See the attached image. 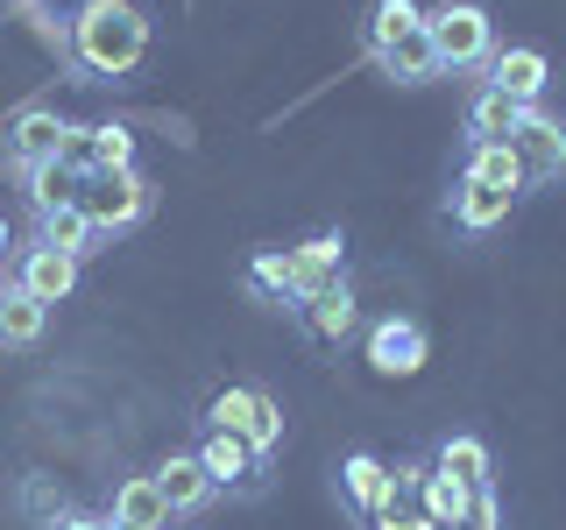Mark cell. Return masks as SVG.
<instances>
[{
    "label": "cell",
    "mask_w": 566,
    "mask_h": 530,
    "mask_svg": "<svg viewBox=\"0 0 566 530\" xmlns=\"http://www.w3.org/2000/svg\"><path fill=\"white\" fill-rule=\"evenodd\" d=\"M149 57V14L135 0H85L71 14V64L93 78H128Z\"/></svg>",
    "instance_id": "6da1fadb"
},
{
    "label": "cell",
    "mask_w": 566,
    "mask_h": 530,
    "mask_svg": "<svg viewBox=\"0 0 566 530\" xmlns=\"http://www.w3.org/2000/svg\"><path fill=\"white\" fill-rule=\"evenodd\" d=\"M149 205H156V184L142 170H93L78 184V212H85V226H93L99 241L142 226V220H149Z\"/></svg>",
    "instance_id": "7a4b0ae2"
},
{
    "label": "cell",
    "mask_w": 566,
    "mask_h": 530,
    "mask_svg": "<svg viewBox=\"0 0 566 530\" xmlns=\"http://www.w3.org/2000/svg\"><path fill=\"white\" fill-rule=\"evenodd\" d=\"M424 35L439 43V64L447 71H489V57H495V22L474 0H439V8H424Z\"/></svg>",
    "instance_id": "3957f363"
},
{
    "label": "cell",
    "mask_w": 566,
    "mask_h": 530,
    "mask_svg": "<svg viewBox=\"0 0 566 530\" xmlns=\"http://www.w3.org/2000/svg\"><path fill=\"white\" fill-rule=\"evenodd\" d=\"M424 353H432V340H424V326L418 318H403V311H389V318H376L368 326V368L376 375H418L424 368Z\"/></svg>",
    "instance_id": "277c9868"
},
{
    "label": "cell",
    "mask_w": 566,
    "mask_h": 530,
    "mask_svg": "<svg viewBox=\"0 0 566 530\" xmlns=\"http://www.w3.org/2000/svg\"><path fill=\"white\" fill-rule=\"evenodd\" d=\"M510 149H517V163H524V184H559L566 177V128L545 106L524 114V128L510 135Z\"/></svg>",
    "instance_id": "5b68a950"
},
{
    "label": "cell",
    "mask_w": 566,
    "mask_h": 530,
    "mask_svg": "<svg viewBox=\"0 0 566 530\" xmlns=\"http://www.w3.org/2000/svg\"><path fill=\"white\" fill-rule=\"evenodd\" d=\"M424 474H432V459H403V467H389V502L368 509V530H439L432 509H424Z\"/></svg>",
    "instance_id": "8992f818"
},
{
    "label": "cell",
    "mask_w": 566,
    "mask_h": 530,
    "mask_svg": "<svg viewBox=\"0 0 566 530\" xmlns=\"http://www.w3.org/2000/svg\"><path fill=\"white\" fill-rule=\"evenodd\" d=\"M191 453H199V467L212 474V488H262V467H270V459L248 446L241 432H212V424L199 432V446H191Z\"/></svg>",
    "instance_id": "52a82bcc"
},
{
    "label": "cell",
    "mask_w": 566,
    "mask_h": 530,
    "mask_svg": "<svg viewBox=\"0 0 566 530\" xmlns=\"http://www.w3.org/2000/svg\"><path fill=\"white\" fill-rule=\"evenodd\" d=\"M64 135H71V120L57 114V106H22V114H14V128H8V163L14 170L57 163V156H64Z\"/></svg>",
    "instance_id": "ba28073f"
},
{
    "label": "cell",
    "mask_w": 566,
    "mask_h": 530,
    "mask_svg": "<svg viewBox=\"0 0 566 530\" xmlns=\"http://www.w3.org/2000/svg\"><path fill=\"white\" fill-rule=\"evenodd\" d=\"M333 283H347V241L340 234H312L291 247V305L312 290H333Z\"/></svg>",
    "instance_id": "9c48e42d"
},
{
    "label": "cell",
    "mask_w": 566,
    "mask_h": 530,
    "mask_svg": "<svg viewBox=\"0 0 566 530\" xmlns=\"http://www.w3.org/2000/svg\"><path fill=\"white\" fill-rule=\"evenodd\" d=\"M297 326H305V340L318 347H340L354 326H361V311H354V290L347 283H333V290H312V297H297Z\"/></svg>",
    "instance_id": "30bf717a"
},
{
    "label": "cell",
    "mask_w": 566,
    "mask_h": 530,
    "mask_svg": "<svg viewBox=\"0 0 566 530\" xmlns=\"http://www.w3.org/2000/svg\"><path fill=\"white\" fill-rule=\"evenodd\" d=\"M545 78H553V64H545V50H531V43H510V50H495V57H489V85H495V93H510L517 106H538L545 99Z\"/></svg>",
    "instance_id": "8fae6325"
},
{
    "label": "cell",
    "mask_w": 566,
    "mask_h": 530,
    "mask_svg": "<svg viewBox=\"0 0 566 530\" xmlns=\"http://www.w3.org/2000/svg\"><path fill=\"white\" fill-rule=\"evenodd\" d=\"M14 283H22L35 305H64V297L78 290V255H57V247H29V255L14 262Z\"/></svg>",
    "instance_id": "7c38bea8"
},
{
    "label": "cell",
    "mask_w": 566,
    "mask_h": 530,
    "mask_svg": "<svg viewBox=\"0 0 566 530\" xmlns=\"http://www.w3.org/2000/svg\"><path fill=\"white\" fill-rule=\"evenodd\" d=\"M156 488H164V502H170V517H199V509L212 502V474L199 467V453H170L164 467H156Z\"/></svg>",
    "instance_id": "4fadbf2b"
},
{
    "label": "cell",
    "mask_w": 566,
    "mask_h": 530,
    "mask_svg": "<svg viewBox=\"0 0 566 530\" xmlns=\"http://www.w3.org/2000/svg\"><path fill=\"white\" fill-rule=\"evenodd\" d=\"M106 523L164 530V523H170V502H164V488H156V474H128V481L114 488V509H106Z\"/></svg>",
    "instance_id": "5bb4252c"
},
{
    "label": "cell",
    "mask_w": 566,
    "mask_h": 530,
    "mask_svg": "<svg viewBox=\"0 0 566 530\" xmlns=\"http://www.w3.org/2000/svg\"><path fill=\"white\" fill-rule=\"evenodd\" d=\"M524 114H531V106H517L510 93L482 85V93H474V106H468V149H482V141H510V135L524 128Z\"/></svg>",
    "instance_id": "9a60e30c"
},
{
    "label": "cell",
    "mask_w": 566,
    "mask_h": 530,
    "mask_svg": "<svg viewBox=\"0 0 566 530\" xmlns=\"http://www.w3.org/2000/svg\"><path fill=\"white\" fill-rule=\"evenodd\" d=\"M510 205H517V191L474 184V177H460V184H453V226H468V234H489V226H503Z\"/></svg>",
    "instance_id": "2e32d148"
},
{
    "label": "cell",
    "mask_w": 566,
    "mask_h": 530,
    "mask_svg": "<svg viewBox=\"0 0 566 530\" xmlns=\"http://www.w3.org/2000/svg\"><path fill=\"white\" fill-rule=\"evenodd\" d=\"M376 64H382L397 85H432V78H447V64H439V43H432L424 29H411L403 43H389Z\"/></svg>",
    "instance_id": "e0dca14e"
},
{
    "label": "cell",
    "mask_w": 566,
    "mask_h": 530,
    "mask_svg": "<svg viewBox=\"0 0 566 530\" xmlns=\"http://www.w3.org/2000/svg\"><path fill=\"white\" fill-rule=\"evenodd\" d=\"M50 326V305H35V297L22 290V283H0V347H35Z\"/></svg>",
    "instance_id": "ac0fdd59"
},
{
    "label": "cell",
    "mask_w": 566,
    "mask_h": 530,
    "mask_svg": "<svg viewBox=\"0 0 566 530\" xmlns=\"http://www.w3.org/2000/svg\"><path fill=\"white\" fill-rule=\"evenodd\" d=\"M35 247H57V255H93L99 234L85 226V212L78 205H57V212H35Z\"/></svg>",
    "instance_id": "d6986e66"
},
{
    "label": "cell",
    "mask_w": 566,
    "mask_h": 530,
    "mask_svg": "<svg viewBox=\"0 0 566 530\" xmlns=\"http://www.w3.org/2000/svg\"><path fill=\"white\" fill-rule=\"evenodd\" d=\"M432 467L453 474V481H468V488H495V459H489L482 438H468V432H460V438H439Z\"/></svg>",
    "instance_id": "ffe728a7"
},
{
    "label": "cell",
    "mask_w": 566,
    "mask_h": 530,
    "mask_svg": "<svg viewBox=\"0 0 566 530\" xmlns=\"http://www.w3.org/2000/svg\"><path fill=\"white\" fill-rule=\"evenodd\" d=\"M460 177H474V184H495V191H517V199H524V163H517V149H510V141H482V149H468Z\"/></svg>",
    "instance_id": "44dd1931"
},
{
    "label": "cell",
    "mask_w": 566,
    "mask_h": 530,
    "mask_svg": "<svg viewBox=\"0 0 566 530\" xmlns=\"http://www.w3.org/2000/svg\"><path fill=\"white\" fill-rule=\"evenodd\" d=\"M340 488H347V502L361 509H382L389 502V459H376V453H347V467H340Z\"/></svg>",
    "instance_id": "7402d4cb"
},
{
    "label": "cell",
    "mask_w": 566,
    "mask_h": 530,
    "mask_svg": "<svg viewBox=\"0 0 566 530\" xmlns=\"http://www.w3.org/2000/svg\"><path fill=\"white\" fill-rule=\"evenodd\" d=\"M424 509H432L439 530H468V517H474V488L432 467V474H424Z\"/></svg>",
    "instance_id": "603a6c76"
},
{
    "label": "cell",
    "mask_w": 566,
    "mask_h": 530,
    "mask_svg": "<svg viewBox=\"0 0 566 530\" xmlns=\"http://www.w3.org/2000/svg\"><path fill=\"white\" fill-rule=\"evenodd\" d=\"M22 184H29V205L35 212H57V205H78V184H85V177L64 170V163H35V170H22Z\"/></svg>",
    "instance_id": "cb8c5ba5"
},
{
    "label": "cell",
    "mask_w": 566,
    "mask_h": 530,
    "mask_svg": "<svg viewBox=\"0 0 566 530\" xmlns=\"http://www.w3.org/2000/svg\"><path fill=\"white\" fill-rule=\"evenodd\" d=\"M411 29H424V8H418V0H376V14H368V50L382 57V50L403 43Z\"/></svg>",
    "instance_id": "d4e9b609"
},
{
    "label": "cell",
    "mask_w": 566,
    "mask_h": 530,
    "mask_svg": "<svg viewBox=\"0 0 566 530\" xmlns=\"http://www.w3.org/2000/svg\"><path fill=\"white\" fill-rule=\"evenodd\" d=\"M248 290L270 297V305H291V247H262L248 262Z\"/></svg>",
    "instance_id": "484cf974"
},
{
    "label": "cell",
    "mask_w": 566,
    "mask_h": 530,
    "mask_svg": "<svg viewBox=\"0 0 566 530\" xmlns=\"http://www.w3.org/2000/svg\"><path fill=\"white\" fill-rule=\"evenodd\" d=\"M93 170H135V135L120 120H93Z\"/></svg>",
    "instance_id": "4316f807"
},
{
    "label": "cell",
    "mask_w": 566,
    "mask_h": 530,
    "mask_svg": "<svg viewBox=\"0 0 566 530\" xmlns=\"http://www.w3.org/2000/svg\"><path fill=\"white\" fill-rule=\"evenodd\" d=\"M22 517H35V523H64L71 517V502H64V488L57 481H50V474H29V481H22Z\"/></svg>",
    "instance_id": "83f0119b"
},
{
    "label": "cell",
    "mask_w": 566,
    "mask_h": 530,
    "mask_svg": "<svg viewBox=\"0 0 566 530\" xmlns=\"http://www.w3.org/2000/svg\"><path fill=\"white\" fill-rule=\"evenodd\" d=\"M206 424L212 432H241L248 438V424H255V389H220V396L206 403Z\"/></svg>",
    "instance_id": "f1b7e54d"
},
{
    "label": "cell",
    "mask_w": 566,
    "mask_h": 530,
    "mask_svg": "<svg viewBox=\"0 0 566 530\" xmlns=\"http://www.w3.org/2000/svg\"><path fill=\"white\" fill-rule=\"evenodd\" d=\"M276 438H283V411H276V396H262V389H255V424H248V446L270 459Z\"/></svg>",
    "instance_id": "f546056e"
},
{
    "label": "cell",
    "mask_w": 566,
    "mask_h": 530,
    "mask_svg": "<svg viewBox=\"0 0 566 530\" xmlns=\"http://www.w3.org/2000/svg\"><path fill=\"white\" fill-rule=\"evenodd\" d=\"M64 170H78V177H93V128H78L71 120V135H64V156H57Z\"/></svg>",
    "instance_id": "4dcf8cb0"
},
{
    "label": "cell",
    "mask_w": 566,
    "mask_h": 530,
    "mask_svg": "<svg viewBox=\"0 0 566 530\" xmlns=\"http://www.w3.org/2000/svg\"><path fill=\"white\" fill-rule=\"evenodd\" d=\"M503 523V502H495V488H474V517H468V530H495Z\"/></svg>",
    "instance_id": "1f68e13d"
},
{
    "label": "cell",
    "mask_w": 566,
    "mask_h": 530,
    "mask_svg": "<svg viewBox=\"0 0 566 530\" xmlns=\"http://www.w3.org/2000/svg\"><path fill=\"white\" fill-rule=\"evenodd\" d=\"M50 530H106V517H78V509H71L64 523H50Z\"/></svg>",
    "instance_id": "d6a6232c"
},
{
    "label": "cell",
    "mask_w": 566,
    "mask_h": 530,
    "mask_svg": "<svg viewBox=\"0 0 566 530\" xmlns=\"http://www.w3.org/2000/svg\"><path fill=\"white\" fill-rule=\"evenodd\" d=\"M0 255H8V220H0Z\"/></svg>",
    "instance_id": "836d02e7"
},
{
    "label": "cell",
    "mask_w": 566,
    "mask_h": 530,
    "mask_svg": "<svg viewBox=\"0 0 566 530\" xmlns=\"http://www.w3.org/2000/svg\"><path fill=\"white\" fill-rule=\"evenodd\" d=\"M106 530H128V523H106Z\"/></svg>",
    "instance_id": "e575fe53"
},
{
    "label": "cell",
    "mask_w": 566,
    "mask_h": 530,
    "mask_svg": "<svg viewBox=\"0 0 566 530\" xmlns=\"http://www.w3.org/2000/svg\"><path fill=\"white\" fill-rule=\"evenodd\" d=\"M14 8H29V0H14Z\"/></svg>",
    "instance_id": "d590c367"
}]
</instances>
